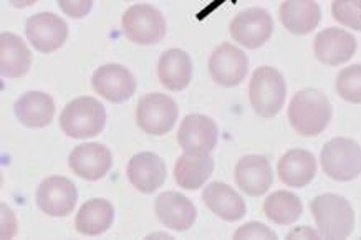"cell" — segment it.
I'll use <instances>...</instances> for the list:
<instances>
[{
	"label": "cell",
	"instance_id": "cell-7",
	"mask_svg": "<svg viewBox=\"0 0 361 240\" xmlns=\"http://www.w3.org/2000/svg\"><path fill=\"white\" fill-rule=\"evenodd\" d=\"M125 35L137 45H156L166 35L164 15L149 4H136L123 13Z\"/></svg>",
	"mask_w": 361,
	"mask_h": 240
},
{
	"label": "cell",
	"instance_id": "cell-11",
	"mask_svg": "<svg viewBox=\"0 0 361 240\" xmlns=\"http://www.w3.org/2000/svg\"><path fill=\"white\" fill-rule=\"evenodd\" d=\"M25 35L42 53H54L68 39V25L56 13H35L25 22Z\"/></svg>",
	"mask_w": 361,
	"mask_h": 240
},
{
	"label": "cell",
	"instance_id": "cell-8",
	"mask_svg": "<svg viewBox=\"0 0 361 240\" xmlns=\"http://www.w3.org/2000/svg\"><path fill=\"white\" fill-rule=\"evenodd\" d=\"M274 34V20L265 8L252 7L237 13L231 22V35L245 49H260Z\"/></svg>",
	"mask_w": 361,
	"mask_h": 240
},
{
	"label": "cell",
	"instance_id": "cell-1",
	"mask_svg": "<svg viewBox=\"0 0 361 240\" xmlns=\"http://www.w3.org/2000/svg\"><path fill=\"white\" fill-rule=\"evenodd\" d=\"M334 116V108L322 91L305 88L295 93L288 106V120L295 133L302 136H318L325 131Z\"/></svg>",
	"mask_w": 361,
	"mask_h": 240
},
{
	"label": "cell",
	"instance_id": "cell-9",
	"mask_svg": "<svg viewBox=\"0 0 361 240\" xmlns=\"http://www.w3.org/2000/svg\"><path fill=\"white\" fill-rule=\"evenodd\" d=\"M247 72H249V58L239 46L229 42L217 46L209 58V73L221 87H237L244 82Z\"/></svg>",
	"mask_w": 361,
	"mask_h": 240
},
{
	"label": "cell",
	"instance_id": "cell-20",
	"mask_svg": "<svg viewBox=\"0 0 361 240\" xmlns=\"http://www.w3.org/2000/svg\"><path fill=\"white\" fill-rule=\"evenodd\" d=\"M202 201L209 210L227 222H237L245 215V202L231 186L212 182L202 192Z\"/></svg>",
	"mask_w": 361,
	"mask_h": 240
},
{
	"label": "cell",
	"instance_id": "cell-4",
	"mask_svg": "<svg viewBox=\"0 0 361 240\" xmlns=\"http://www.w3.org/2000/svg\"><path fill=\"white\" fill-rule=\"evenodd\" d=\"M249 96L252 108L259 116H277L287 96V84L282 73L274 67H260L255 70L250 80Z\"/></svg>",
	"mask_w": 361,
	"mask_h": 240
},
{
	"label": "cell",
	"instance_id": "cell-16",
	"mask_svg": "<svg viewBox=\"0 0 361 240\" xmlns=\"http://www.w3.org/2000/svg\"><path fill=\"white\" fill-rule=\"evenodd\" d=\"M154 210L161 224L178 232L189 230L196 222V207L180 192L168 191L159 194L154 201Z\"/></svg>",
	"mask_w": 361,
	"mask_h": 240
},
{
	"label": "cell",
	"instance_id": "cell-26",
	"mask_svg": "<svg viewBox=\"0 0 361 240\" xmlns=\"http://www.w3.org/2000/svg\"><path fill=\"white\" fill-rule=\"evenodd\" d=\"M115 220V209L106 199H92L80 207L75 227L82 235L97 237L106 232Z\"/></svg>",
	"mask_w": 361,
	"mask_h": 240
},
{
	"label": "cell",
	"instance_id": "cell-15",
	"mask_svg": "<svg viewBox=\"0 0 361 240\" xmlns=\"http://www.w3.org/2000/svg\"><path fill=\"white\" fill-rule=\"evenodd\" d=\"M313 51L320 63L326 67H338L355 55L356 39L343 28H326L315 37Z\"/></svg>",
	"mask_w": 361,
	"mask_h": 240
},
{
	"label": "cell",
	"instance_id": "cell-5",
	"mask_svg": "<svg viewBox=\"0 0 361 240\" xmlns=\"http://www.w3.org/2000/svg\"><path fill=\"white\" fill-rule=\"evenodd\" d=\"M320 163L323 172L334 181H353L361 174V148L350 138L330 139L323 146Z\"/></svg>",
	"mask_w": 361,
	"mask_h": 240
},
{
	"label": "cell",
	"instance_id": "cell-21",
	"mask_svg": "<svg viewBox=\"0 0 361 240\" xmlns=\"http://www.w3.org/2000/svg\"><path fill=\"white\" fill-rule=\"evenodd\" d=\"M280 22L293 35H307L322 20V11L315 0H285L280 6Z\"/></svg>",
	"mask_w": 361,
	"mask_h": 240
},
{
	"label": "cell",
	"instance_id": "cell-12",
	"mask_svg": "<svg viewBox=\"0 0 361 240\" xmlns=\"http://www.w3.org/2000/svg\"><path fill=\"white\" fill-rule=\"evenodd\" d=\"M219 138V130L206 115H188L178 131V143L184 153L209 154L214 151Z\"/></svg>",
	"mask_w": 361,
	"mask_h": 240
},
{
	"label": "cell",
	"instance_id": "cell-27",
	"mask_svg": "<svg viewBox=\"0 0 361 240\" xmlns=\"http://www.w3.org/2000/svg\"><path fill=\"white\" fill-rule=\"evenodd\" d=\"M303 210L300 197L290 191H277L264 202V213L269 220L279 225H292L300 219Z\"/></svg>",
	"mask_w": 361,
	"mask_h": 240
},
{
	"label": "cell",
	"instance_id": "cell-10",
	"mask_svg": "<svg viewBox=\"0 0 361 240\" xmlns=\"http://www.w3.org/2000/svg\"><path fill=\"white\" fill-rule=\"evenodd\" d=\"M78 192L73 182L63 176H51L37 189V206L50 217H65L75 209Z\"/></svg>",
	"mask_w": 361,
	"mask_h": 240
},
{
	"label": "cell",
	"instance_id": "cell-19",
	"mask_svg": "<svg viewBox=\"0 0 361 240\" xmlns=\"http://www.w3.org/2000/svg\"><path fill=\"white\" fill-rule=\"evenodd\" d=\"M277 172L285 186L302 189L310 184L317 174L315 156L305 149H290L279 161Z\"/></svg>",
	"mask_w": 361,
	"mask_h": 240
},
{
	"label": "cell",
	"instance_id": "cell-28",
	"mask_svg": "<svg viewBox=\"0 0 361 240\" xmlns=\"http://www.w3.org/2000/svg\"><path fill=\"white\" fill-rule=\"evenodd\" d=\"M336 93L348 103H361V65H351L336 77Z\"/></svg>",
	"mask_w": 361,
	"mask_h": 240
},
{
	"label": "cell",
	"instance_id": "cell-31",
	"mask_svg": "<svg viewBox=\"0 0 361 240\" xmlns=\"http://www.w3.org/2000/svg\"><path fill=\"white\" fill-rule=\"evenodd\" d=\"M61 12L71 18L87 17L93 7V0H56Z\"/></svg>",
	"mask_w": 361,
	"mask_h": 240
},
{
	"label": "cell",
	"instance_id": "cell-24",
	"mask_svg": "<svg viewBox=\"0 0 361 240\" xmlns=\"http://www.w3.org/2000/svg\"><path fill=\"white\" fill-rule=\"evenodd\" d=\"M32 65V53L20 37L11 32L0 35V75L20 78Z\"/></svg>",
	"mask_w": 361,
	"mask_h": 240
},
{
	"label": "cell",
	"instance_id": "cell-29",
	"mask_svg": "<svg viewBox=\"0 0 361 240\" xmlns=\"http://www.w3.org/2000/svg\"><path fill=\"white\" fill-rule=\"evenodd\" d=\"M331 15L341 25L361 32V0H334Z\"/></svg>",
	"mask_w": 361,
	"mask_h": 240
},
{
	"label": "cell",
	"instance_id": "cell-3",
	"mask_svg": "<svg viewBox=\"0 0 361 240\" xmlns=\"http://www.w3.org/2000/svg\"><path fill=\"white\" fill-rule=\"evenodd\" d=\"M106 111L97 98L80 96L70 101L60 115V128L75 139L94 138L104 130Z\"/></svg>",
	"mask_w": 361,
	"mask_h": 240
},
{
	"label": "cell",
	"instance_id": "cell-6",
	"mask_svg": "<svg viewBox=\"0 0 361 240\" xmlns=\"http://www.w3.org/2000/svg\"><path fill=\"white\" fill-rule=\"evenodd\" d=\"M179 116L178 105L164 93L145 95L136 106L137 128L151 136L168 134Z\"/></svg>",
	"mask_w": 361,
	"mask_h": 240
},
{
	"label": "cell",
	"instance_id": "cell-13",
	"mask_svg": "<svg viewBox=\"0 0 361 240\" xmlns=\"http://www.w3.org/2000/svg\"><path fill=\"white\" fill-rule=\"evenodd\" d=\"M93 89L111 103H123L135 95L136 80L130 70L118 63L99 67L92 77Z\"/></svg>",
	"mask_w": 361,
	"mask_h": 240
},
{
	"label": "cell",
	"instance_id": "cell-14",
	"mask_svg": "<svg viewBox=\"0 0 361 240\" xmlns=\"http://www.w3.org/2000/svg\"><path fill=\"white\" fill-rule=\"evenodd\" d=\"M68 166L85 181H99L110 172L113 154L104 144L85 143L70 153Z\"/></svg>",
	"mask_w": 361,
	"mask_h": 240
},
{
	"label": "cell",
	"instance_id": "cell-17",
	"mask_svg": "<svg viewBox=\"0 0 361 240\" xmlns=\"http://www.w3.org/2000/svg\"><path fill=\"white\" fill-rule=\"evenodd\" d=\"M126 176L142 194H153L166 181V164L158 154L140 153L128 163Z\"/></svg>",
	"mask_w": 361,
	"mask_h": 240
},
{
	"label": "cell",
	"instance_id": "cell-25",
	"mask_svg": "<svg viewBox=\"0 0 361 240\" xmlns=\"http://www.w3.org/2000/svg\"><path fill=\"white\" fill-rule=\"evenodd\" d=\"M214 159L209 154L184 153L174 166L176 184L186 191H196L212 176Z\"/></svg>",
	"mask_w": 361,
	"mask_h": 240
},
{
	"label": "cell",
	"instance_id": "cell-33",
	"mask_svg": "<svg viewBox=\"0 0 361 240\" xmlns=\"http://www.w3.org/2000/svg\"><path fill=\"white\" fill-rule=\"evenodd\" d=\"M37 0H11V4L16 8H25V7H30L35 4Z\"/></svg>",
	"mask_w": 361,
	"mask_h": 240
},
{
	"label": "cell",
	"instance_id": "cell-18",
	"mask_svg": "<svg viewBox=\"0 0 361 240\" xmlns=\"http://www.w3.org/2000/svg\"><path fill=\"white\" fill-rule=\"evenodd\" d=\"M235 181L247 196L259 197L270 189L274 182L272 168L267 158L250 154L239 159L235 166Z\"/></svg>",
	"mask_w": 361,
	"mask_h": 240
},
{
	"label": "cell",
	"instance_id": "cell-23",
	"mask_svg": "<svg viewBox=\"0 0 361 240\" xmlns=\"http://www.w3.org/2000/svg\"><path fill=\"white\" fill-rule=\"evenodd\" d=\"M158 77L164 88L171 91H183L192 80V62L180 49H171L159 56Z\"/></svg>",
	"mask_w": 361,
	"mask_h": 240
},
{
	"label": "cell",
	"instance_id": "cell-30",
	"mask_svg": "<svg viewBox=\"0 0 361 240\" xmlns=\"http://www.w3.org/2000/svg\"><path fill=\"white\" fill-rule=\"evenodd\" d=\"M234 239L235 240H242V239H269V240H275V239H277V234H275L272 229H269L267 225H264L262 222H249V224L242 225L240 229L235 230Z\"/></svg>",
	"mask_w": 361,
	"mask_h": 240
},
{
	"label": "cell",
	"instance_id": "cell-22",
	"mask_svg": "<svg viewBox=\"0 0 361 240\" xmlns=\"http://www.w3.org/2000/svg\"><path fill=\"white\" fill-rule=\"evenodd\" d=\"M13 113L27 128H45L55 115L54 98L42 91H28L13 105Z\"/></svg>",
	"mask_w": 361,
	"mask_h": 240
},
{
	"label": "cell",
	"instance_id": "cell-32",
	"mask_svg": "<svg viewBox=\"0 0 361 240\" xmlns=\"http://www.w3.org/2000/svg\"><path fill=\"white\" fill-rule=\"evenodd\" d=\"M318 235H320V232H315V230L308 227H300L297 230H292V232L287 235V239H318Z\"/></svg>",
	"mask_w": 361,
	"mask_h": 240
},
{
	"label": "cell",
	"instance_id": "cell-2",
	"mask_svg": "<svg viewBox=\"0 0 361 240\" xmlns=\"http://www.w3.org/2000/svg\"><path fill=\"white\" fill-rule=\"evenodd\" d=\"M310 210L323 239L343 240L353 232L355 210L345 197L322 194L312 201Z\"/></svg>",
	"mask_w": 361,
	"mask_h": 240
}]
</instances>
